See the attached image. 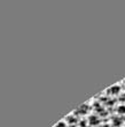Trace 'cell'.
<instances>
[{
    "mask_svg": "<svg viewBox=\"0 0 125 127\" xmlns=\"http://www.w3.org/2000/svg\"><path fill=\"white\" fill-rule=\"evenodd\" d=\"M55 127H67L66 125H64V123H59V124L56 125Z\"/></svg>",
    "mask_w": 125,
    "mask_h": 127,
    "instance_id": "obj_1",
    "label": "cell"
}]
</instances>
